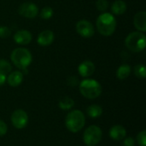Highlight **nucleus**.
<instances>
[{"label":"nucleus","mask_w":146,"mask_h":146,"mask_svg":"<svg viewBox=\"0 0 146 146\" xmlns=\"http://www.w3.org/2000/svg\"><path fill=\"white\" fill-rule=\"evenodd\" d=\"M126 46L133 52H140L145 50L146 38L142 32H133L125 39Z\"/></svg>","instance_id":"39448f33"},{"label":"nucleus","mask_w":146,"mask_h":146,"mask_svg":"<svg viewBox=\"0 0 146 146\" xmlns=\"http://www.w3.org/2000/svg\"><path fill=\"white\" fill-rule=\"evenodd\" d=\"M7 131H8V127L6 123L0 120V137L5 135L7 133Z\"/></svg>","instance_id":"a878e982"},{"label":"nucleus","mask_w":146,"mask_h":146,"mask_svg":"<svg viewBox=\"0 0 146 146\" xmlns=\"http://www.w3.org/2000/svg\"><path fill=\"white\" fill-rule=\"evenodd\" d=\"M58 105L60 107V109L63 110H68L70 109H72L74 105V101L69 98V97H63L59 100Z\"/></svg>","instance_id":"6ab92c4d"},{"label":"nucleus","mask_w":146,"mask_h":146,"mask_svg":"<svg viewBox=\"0 0 146 146\" xmlns=\"http://www.w3.org/2000/svg\"><path fill=\"white\" fill-rule=\"evenodd\" d=\"M8 84L12 87H16L20 86L23 80V74L21 71H14L9 74V76L6 79Z\"/></svg>","instance_id":"2eb2a0df"},{"label":"nucleus","mask_w":146,"mask_h":146,"mask_svg":"<svg viewBox=\"0 0 146 146\" xmlns=\"http://www.w3.org/2000/svg\"><path fill=\"white\" fill-rule=\"evenodd\" d=\"M103 133L99 127L92 125L88 127L83 134V141L86 145H96L102 139Z\"/></svg>","instance_id":"423d86ee"},{"label":"nucleus","mask_w":146,"mask_h":146,"mask_svg":"<svg viewBox=\"0 0 146 146\" xmlns=\"http://www.w3.org/2000/svg\"><path fill=\"white\" fill-rule=\"evenodd\" d=\"M10 58L14 65L21 70H26L33 59L31 52L25 48L15 49L11 53Z\"/></svg>","instance_id":"20e7f679"},{"label":"nucleus","mask_w":146,"mask_h":146,"mask_svg":"<svg viewBox=\"0 0 146 146\" xmlns=\"http://www.w3.org/2000/svg\"><path fill=\"white\" fill-rule=\"evenodd\" d=\"M54 41V33L50 30H44L41 32L37 38V42L41 46H48Z\"/></svg>","instance_id":"f8f14e48"},{"label":"nucleus","mask_w":146,"mask_h":146,"mask_svg":"<svg viewBox=\"0 0 146 146\" xmlns=\"http://www.w3.org/2000/svg\"><path fill=\"white\" fill-rule=\"evenodd\" d=\"M95 71V65L91 61H85L81 62L78 68V72L82 77H90L93 74Z\"/></svg>","instance_id":"9d476101"},{"label":"nucleus","mask_w":146,"mask_h":146,"mask_svg":"<svg viewBox=\"0 0 146 146\" xmlns=\"http://www.w3.org/2000/svg\"><path fill=\"white\" fill-rule=\"evenodd\" d=\"M85 123H86L85 115L82 111L78 110L69 112L65 119L66 127L71 133L80 132L84 127Z\"/></svg>","instance_id":"7ed1b4c3"},{"label":"nucleus","mask_w":146,"mask_h":146,"mask_svg":"<svg viewBox=\"0 0 146 146\" xmlns=\"http://www.w3.org/2000/svg\"><path fill=\"white\" fill-rule=\"evenodd\" d=\"M80 92L83 97L88 99H95L102 93V86L95 80L86 79L80 82Z\"/></svg>","instance_id":"f03ea898"},{"label":"nucleus","mask_w":146,"mask_h":146,"mask_svg":"<svg viewBox=\"0 0 146 146\" xmlns=\"http://www.w3.org/2000/svg\"><path fill=\"white\" fill-rule=\"evenodd\" d=\"M14 40L19 44H28L32 41V33L27 30H19L15 33Z\"/></svg>","instance_id":"9b49d317"},{"label":"nucleus","mask_w":146,"mask_h":146,"mask_svg":"<svg viewBox=\"0 0 146 146\" xmlns=\"http://www.w3.org/2000/svg\"><path fill=\"white\" fill-rule=\"evenodd\" d=\"M131 74V67L127 64H122L120 66L116 71V77L119 80H125L127 79Z\"/></svg>","instance_id":"f3484780"},{"label":"nucleus","mask_w":146,"mask_h":146,"mask_svg":"<svg viewBox=\"0 0 146 146\" xmlns=\"http://www.w3.org/2000/svg\"><path fill=\"white\" fill-rule=\"evenodd\" d=\"M126 135H127V130L121 125H115L112 127L110 130V138L116 141L123 140L126 138Z\"/></svg>","instance_id":"ddd939ff"},{"label":"nucleus","mask_w":146,"mask_h":146,"mask_svg":"<svg viewBox=\"0 0 146 146\" xmlns=\"http://www.w3.org/2000/svg\"><path fill=\"white\" fill-rule=\"evenodd\" d=\"M137 142L140 146H146V131L140 132L137 136Z\"/></svg>","instance_id":"5701e85b"},{"label":"nucleus","mask_w":146,"mask_h":146,"mask_svg":"<svg viewBox=\"0 0 146 146\" xmlns=\"http://www.w3.org/2000/svg\"><path fill=\"white\" fill-rule=\"evenodd\" d=\"M86 113L91 118H98L102 115L103 109L101 108V106L97 105V104L90 105L86 109Z\"/></svg>","instance_id":"a211bd4d"},{"label":"nucleus","mask_w":146,"mask_h":146,"mask_svg":"<svg viewBox=\"0 0 146 146\" xmlns=\"http://www.w3.org/2000/svg\"><path fill=\"white\" fill-rule=\"evenodd\" d=\"M134 74L138 78L140 79H145L146 76V68L145 65L139 64L135 66L134 68Z\"/></svg>","instance_id":"412c9836"},{"label":"nucleus","mask_w":146,"mask_h":146,"mask_svg":"<svg viewBox=\"0 0 146 146\" xmlns=\"http://www.w3.org/2000/svg\"><path fill=\"white\" fill-rule=\"evenodd\" d=\"M12 70L11 64L4 59H0V72L4 74L5 75L9 74Z\"/></svg>","instance_id":"aec40b11"},{"label":"nucleus","mask_w":146,"mask_h":146,"mask_svg":"<svg viewBox=\"0 0 146 146\" xmlns=\"http://www.w3.org/2000/svg\"><path fill=\"white\" fill-rule=\"evenodd\" d=\"M11 122L17 129L24 128L28 123V115L23 110H16L11 115Z\"/></svg>","instance_id":"0eeeda50"},{"label":"nucleus","mask_w":146,"mask_h":146,"mask_svg":"<svg viewBox=\"0 0 146 146\" xmlns=\"http://www.w3.org/2000/svg\"><path fill=\"white\" fill-rule=\"evenodd\" d=\"M86 146H93V145H86Z\"/></svg>","instance_id":"c85d7f7f"},{"label":"nucleus","mask_w":146,"mask_h":146,"mask_svg":"<svg viewBox=\"0 0 146 146\" xmlns=\"http://www.w3.org/2000/svg\"><path fill=\"white\" fill-rule=\"evenodd\" d=\"M76 32L83 38H91L94 35L95 30L93 25L90 21L81 20L76 24Z\"/></svg>","instance_id":"6e6552de"},{"label":"nucleus","mask_w":146,"mask_h":146,"mask_svg":"<svg viewBox=\"0 0 146 146\" xmlns=\"http://www.w3.org/2000/svg\"><path fill=\"white\" fill-rule=\"evenodd\" d=\"M97 9L100 11H105L109 7V3L107 0H98L96 3Z\"/></svg>","instance_id":"b1692460"},{"label":"nucleus","mask_w":146,"mask_h":146,"mask_svg":"<svg viewBox=\"0 0 146 146\" xmlns=\"http://www.w3.org/2000/svg\"><path fill=\"white\" fill-rule=\"evenodd\" d=\"M98 31L103 36H110L116 28V20L110 13L101 14L96 21Z\"/></svg>","instance_id":"f257e3e1"},{"label":"nucleus","mask_w":146,"mask_h":146,"mask_svg":"<svg viewBox=\"0 0 146 146\" xmlns=\"http://www.w3.org/2000/svg\"><path fill=\"white\" fill-rule=\"evenodd\" d=\"M133 23L135 27L140 32L146 31V13L145 11L138 12L133 18Z\"/></svg>","instance_id":"4468645a"},{"label":"nucleus","mask_w":146,"mask_h":146,"mask_svg":"<svg viewBox=\"0 0 146 146\" xmlns=\"http://www.w3.org/2000/svg\"><path fill=\"white\" fill-rule=\"evenodd\" d=\"M127 10V3L122 0H116L112 3L111 11L116 15H123Z\"/></svg>","instance_id":"dca6fc26"},{"label":"nucleus","mask_w":146,"mask_h":146,"mask_svg":"<svg viewBox=\"0 0 146 146\" xmlns=\"http://www.w3.org/2000/svg\"><path fill=\"white\" fill-rule=\"evenodd\" d=\"M18 13L26 18L33 19L38 14V9L36 4L33 3H24L20 5L18 9Z\"/></svg>","instance_id":"1a4fd4ad"},{"label":"nucleus","mask_w":146,"mask_h":146,"mask_svg":"<svg viewBox=\"0 0 146 146\" xmlns=\"http://www.w3.org/2000/svg\"><path fill=\"white\" fill-rule=\"evenodd\" d=\"M11 34L10 29L6 27V26H0V38H6L9 37Z\"/></svg>","instance_id":"393cba45"},{"label":"nucleus","mask_w":146,"mask_h":146,"mask_svg":"<svg viewBox=\"0 0 146 146\" xmlns=\"http://www.w3.org/2000/svg\"><path fill=\"white\" fill-rule=\"evenodd\" d=\"M135 145V141L133 138H125L123 139L122 146H134Z\"/></svg>","instance_id":"bb28decb"},{"label":"nucleus","mask_w":146,"mask_h":146,"mask_svg":"<svg viewBox=\"0 0 146 146\" xmlns=\"http://www.w3.org/2000/svg\"><path fill=\"white\" fill-rule=\"evenodd\" d=\"M6 79H7V76L4 74L0 72V86H3L6 82Z\"/></svg>","instance_id":"cd10ccee"},{"label":"nucleus","mask_w":146,"mask_h":146,"mask_svg":"<svg viewBox=\"0 0 146 146\" xmlns=\"http://www.w3.org/2000/svg\"><path fill=\"white\" fill-rule=\"evenodd\" d=\"M53 15V9L49 7V6H46L44 8H43L41 9V12H40V17L44 20H49L52 17Z\"/></svg>","instance_id":"4be33fe9"}]
</instances>
